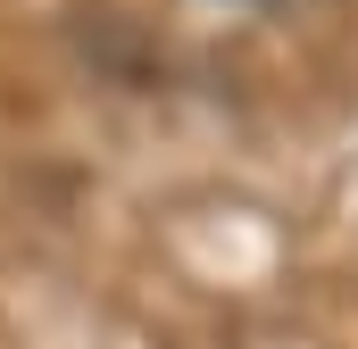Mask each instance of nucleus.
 Listing matches in <instances>:
<instances>
[]
</instances>
